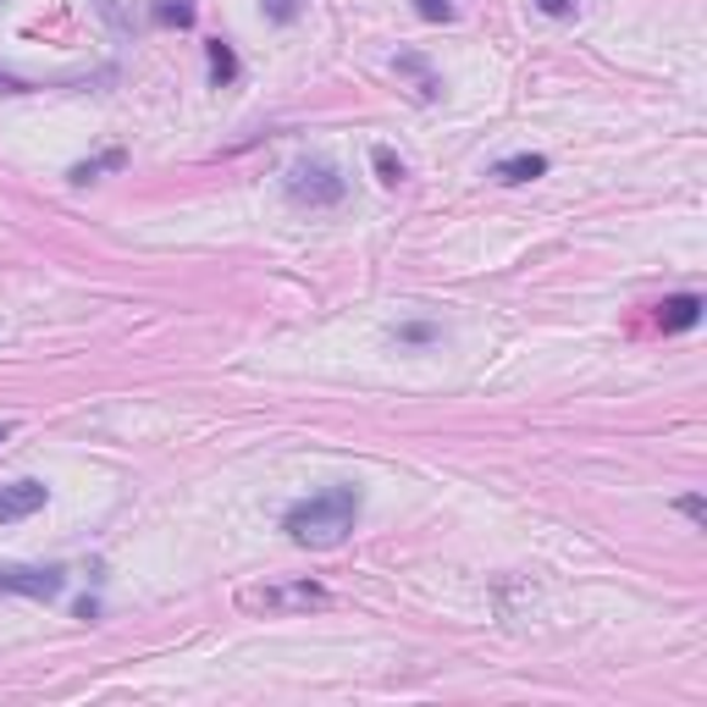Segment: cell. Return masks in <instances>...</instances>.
<instances>
[{"label":"cell","mask_w":707,"mask_h":707,"mask_svg":"<svg viewBox=\"0 0 707 707\" xmlns=\"http://www.w3.org/2000/svg\"><path fill=\"white\" fill-rule=\"evenodd\" d=\"M354 519H360V492L354 487H321L283 514V530L299 548H337V542H348Z\"/></svg>","instance_id":"6da1fadb"},{"label":"cell","mask_w":707,"mask_h":707,"mask_svg":"<svg viewBox=\"0 0 707 707\" xmlns=\"http://www.w3.org/2000/svg\"><path fill=\"white\" fill-rule=\"evenodd\" d=\"M326 602H332V591L321 580H310V575L304 580H260V586L238 591V608L249 619H293V613H315Z\"/></svg>","instance_id":"7a4b0ae2"},{"label":"cell","mask_w":707,"mask_h":707,"mask_svg":"<svg viewBox=\"0 0 707 707\" xmlns=\"http://www.w3.org/2000/svg\"><path fill=\"white\" fill-rule=\"evenodd\" d=\"M283 189H288V200H293V205L326 211V205H343V194H348V177H343L337 166H326V160H299V166H288Z\"/></svg>","instance_id":"3957f363"},{"label":"cell","mask_w":707,"mask_h":707,"mask_svg":"<svg viewBox=\"0 0 707 707\" xmlns=\"http://www.w3.org/2000/svg\"><path fill=\"white\" fill-rule=\"evenodd\" d=\"M61 586H67V570H56V564H7L0 570V597L45 602V597H61Z\"/></svg>","instance_id":"277c9868"},{"label":"cell","mask_w":707,"mask_h":707,"mask_svg":"<svg viewBox=\"0 0 707 707\" xmlns=\"http://www.w3.org/2000/svg\"><path fill=\"white\" fill-rule=\"evenodd\" d=\"M45 498H50L45 481H12V487H0V519H28V514L45 508Z\"/></svg>","instance_id":"5b68a950"},{"label":"cell","mask_w":707,"mask_h":707,"mask_svg":"<svg viewBox=\"0 0 707 707\" xmlns=\"http://www.w3.org/2000/svg\"><path fill=\"white\" fill-rule=\"evenodd\" d=\"M702 310H707L702 293H674V299L658 304V326H663V332H691V326L702 321Z\"/></svg>","instance_id":"8992f818"},{"label":"cell","mask_w":707,"mask_h":707,"mask_svg":"<svg viewBox=\"0 0 707 707\" xmlns=\"http://www.w3.org/2000/svg\"><path fill=\"white\" fill-rule=\"evenodd\" d=\"M542 171H548V155H508V160L492 166L498 183H530V177H542Z\"/></svg>","instance_id":"52a82bcc"},{"label":"cell","mask_w":707,"mask_h":707,"mask_svg":"<svg viewBox=\"0 0 707 707\" xmlns=\"http://www.w3.org/2000/svg\"><path fill=\"white\" fill-rule=\"evenodd\" d=\"M122 166H128V149H106V155H95V160H77L67 177H72V183H95L100 171H122Z\"/></svg>","instance_id":"ba28073f"},{"label":"cell","mask_w":707,"mask_h":707,"mask_svg":"<svg viewBox=\"0 0 707 707\" xmlns=\"http://www.w3.org/2000/svg\"><path fill=\"white\" fill-rule=\"evenodd\" d=\"M205 61H211V77H216V83H232V77H238V56H232L227 39H211V45H205Z\"/></svg>","instance_id":"9c48e42d"},{"label":"cell","mask_w":707,"mask_h":707,"mask_svg":"<svg viewBox=\"0 0 707 707\" xmlns=\"http://www.w3.org/2000/svg\"><path fill=\"white\" fill-rule=\"evenodd\" d=\"M398 72L415 77V95H420V100H436V88H442V83L431 77V67H426L420 56H398Z\"/></svg>","instance_id":"30bf717a"},{"label":"cell","mask_w":707,"mask_h":707,"mask_svg":"<svg viewBox=\"0 0 707 707\" xmlns=\"http://www.w3.org/2000/svg\"><path fill=\"white\" fill-rule=\"evenodd\" d=\"M371 160H376V171H382V183H387V189H398V183H404V160H398L387 144H376V149H371Z\"/></svg>","instance_id":"8fae6325"},{"label":"cell","mask_w":707,"mask_h":707,"mask_svg":"<svg viewBox=\"0 0 707 707\" xmlns=\"http://www.w3.org/2000/svg\"><path fill=\"white\" fill-rule=\"evenodd\" d=\"M155 17H160L166 28H171V23H177V28H189V23H194V7H189V0H160Z\"/></svg>","instance_id":"7c38bea8"},{"label":"cell","mask_w":707,"mask_h":707,"mask_svg":"<svg viewBox=\"0 0 707 707\" xmlns=\"http://www.w3.org/2000/svg\"><path fill=\"white\" fill-rule=\"evenodd\" d=\"M415 12H420L426 23H448V17H454V0H415Z\"/></svg>","instance_id":"4fadbf2b"},{"label":"cell","mask_w":707,"mask_h":707,"mask_svg":"<svg viewBox=\"0 0 707 707\" xmlns=\"http://www.w3.org/2000/svg\"><path fill=\"white\" fill-rule=\"evenodd\" d=\"M530 7H537L542 17H575V12H580V0H530Z\"/></svg>","instance_id":"5bb4252c"},{"label":"cell","mask_w":707,"mask_h":707,"mask_svg":"<svg viewBox=\"0 0 707 707\" xmlns=\"http://www.w3.org/2000/svg\"><path fill=\"white\" fill-rule=\"evenodd\" d=\"M260 7H265V17H272V23H293L299 17V0H260Z\"/></svg>","instance_id":"9a60e30c"},{"label":"cell","mask_w":707,"mask_h":707,"mask_svg":"<svg viewBox=\"0 0 707 707\" xmlns=\"http://www.w3.org/2000/svg\"><path fill=\"white\" fill-rule=\"evenodd\" d=\"M398 337H404V343H431V337H436V326H426V321H409V326H398Z\"/></svg>","instance_id":"2e32d148"},{"label":"cell","mask_w":707,"mask_h":707,"mask_svg":"<svg viewBox=\"0 0 707 707\" xmlns=\"http://www.w3.org/2000/svg\"><path fill=\"white\" fill-rule=\"evenodd\" d=\"M680 514H685V519H696V525H702V519H707V503H702V498H696V492H685V498H680Z\"/></svg>","instance_id":"e0dca14e"},{"label":"cell","mask_w":707,"mask_h":707,"mask_svg":"<svg viewBox=\"0 0 707 707\" xmlns=\"http://www.w3.org/2000/svg\"><path fill=\"white\" fill-rule=\"evenodd\" d=\"M0 88H7V95H23V77H7V72H0Z\"/></svg>","instance_id":"ac0fdd59"},{"label":"cell","mask_w":707,"mask_h":707,"mask_svg":"<svg viewBox=\"0 0 707 707\" xmlns=\"http://www.w3.org/2000/svg\"><path fill=\"white\" fill-rule=\"evenodd\" d=\"M7 436H12V426H0V442H7Z\"/></svg>","instance_id":"d6986e66"}]
</instances>
